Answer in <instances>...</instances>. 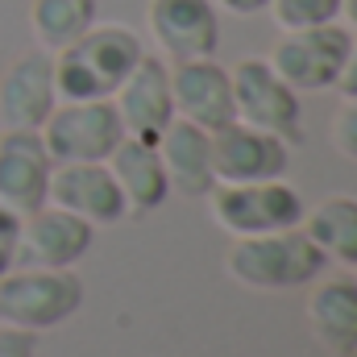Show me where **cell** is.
<instances>
[{
	"mask_svg": "<svg viewBox=\"0 0 357 357\" xmlns=\"http://www.w3.org/2000/svg\"><path fill=\"white\" fill-rule=\"evenodd\" d=\"M142 59V42L125 25H91L71 46L54 50L59 100H112L121 79Z\"/></svg>",
	"mask_w": 357,
	"mask_h": 357,
	"instance_id": "obj_1",
	"label": "cell"
},
{
	"mask_svg": "<svg viewBox=\"0 0 357 357\" xmlns=\"http://www.w3.org/2000/svg\"><path fill=\"white\" fill-rule=\"evenodd\" d=\"M324 254L312 245V237L303 229H278V233H258V237H237L225 270L233 282L254 287V291H291V287H307L312 278H320Z\"/></svg>",
	"mask_w": 357,
	"mask_h": 357,
	"instance_id": "obj_2",
	"label": "cell"
},
{
	"mask_svg": "<svg viewBox=\"0 0 357 357\" xmlns=\"http://www.w3.org/2000/svg\"><path fill=\"white\" fill-rule=\"evenodd\" d=\"M84 303V282L71 270H8L0 278V324L42 333L71 320Z\"/></svg>",
	"mask_w": 357,
	"mask_h": 357,
	"instance_id": "obj_3",
	"label": "cell"
},
{
	"mask_svg": "<svg viewBox=\"0 0 357 357\" xmlns=\"http://www.w3.org/2000/svg\"><path fill=\"white\" fill-rule=\"evenodd\" d=\"M212 199V220L233 233V237H258V233H278V229H299L303 220V199L295 187L282 178H262V183H216L208 191Z\"/></svg>",
	"mask_w": 357,
	"mask_h": 357,
	"instance_id": "obj_4",
	"label": "cell"
},
{
	"mask_svg": "<svg viewBox=\"0 0 357 357\" xmlns=\"http://www.w3.org/2000/svg\"><path fill=\"white\" fill-rule=\"evenodd\" d=\"M38 133L50 162H108L125 137L112 100H63Z\"/></svg>",
	"mask_w": 357,
	"mask_h": 357,
	"instance_id": "obj_5",
	"label": "cell"
},
{
	"mask_svg": "<svg viewBox=\"0 0 357 357\" xmlns=\"http://www.w3.org/2000/svg\"><path fill=\"white\" fill-rule=\"evenodd\" d=\"M345 54H349V29L328 21L312 29H282L266 63L291 91H324L337 88Z\"/></svg>",
	"mask_w": 357,
	"mask_h": 357,
	"instance_id": "obj_6",
	"label": "cell"
},
{
	"mask_svg": "<svg viewBox=\"0 0 357 357\" xmlns=\"http://www.w3.org/2000/svg\"><path fill=\"white\" fill-rule=\"evenodd\" d=\"M229 84H233V112L237 121L274 133L278 142L295 146L303 137V125H299V91H291L270 67L266 59H241L233 71H229Z\"/></svg>",
	"mask_w": 357,
	"mask_h": 357,
	"instance_id": "obj_7",
	"label": "cell"
},
{
	"mask_svg": "<svg viewBox=\"0 0 357 357\" xmlns=\"http://www.w3.org/2000/svg\"><path fill=\"white\" fill-rule=\"evenodd\" d=\"M112 108L121 116V129L142 142H158V133L175 121V100H171V67L154 54H142L133 71L112 91Z\"/></svg>",
	"mask_w": 357,
	"mask_h": 357,
	"instance_id": "obj_8",
	"label": "cell"
},
{
	"mask_svg": "<svg viewBox=\"0 0 357 357\" xmlns=\"http://www.w3.org/2000/svg\"><path fill=\"white\" fill-rule=\"evenodd\" d=\"M50 154L38 129H0V208L29 216L50 195Z\"/></svg>",
	"mask_w": 357,
	"mask_h": 357,
	"instance_id": "obj_9",
	"label": "cell"
},
{
	"mask_svg": "<svg viewBox=\"0 0 357 357\" xmlns=\"http://www.w3.org/2000/svg\"><path fill=\"white\" fill-rule=\"evenodd\" d=\"M291 162L287 142L274 133H262L245 121H229L212 133V175L216 183H262L282 178Z\"/></svg>",
	"mask_w": 357,
	"mask_h": 357,
	"instance_id": "obj_10",
	"label": "cell"
},
{
	"mask_svg": "<svg viewBox=\"0 0 357 357\" xmlns=\"http://www.w3.org/2000/svg\"><path fill=\"white\" fill-rule=\"evenodd\" d=\"M150 38L175 63L183 59H212L220 42V17L212 0H150L146 4Z\"/></svg>",
	"mask_w": 357,
	"mask_h": 357,
	"instance_id": "obj_11",
	"label": "cell"
},
{
	"mask_svg": "<svg viewBox=\"0 0 357 357\" xmlns=\"http://www.w3.org/2000/svg\"><path fill=\"white\" fill-rule=\"evenodd\" d=\"M59 104L54 88V54L50 50H25L4 75H0V129H42L46 116Z\"/></svg>",
	"mask_w": 357,
	"mask_h": 357,
	"instance_id": "obj_12",
	"label": "cell"
},
{
	"mask_svg": "<svg viewBox=\"0 0 357 357\" xmlns=\"http://www.w3.org/2000/svg\"><path fill=\"white\" fill-rule=\"evenodd\" d=\"M46 204L75 212L88 225H116L129 216L125 195L104 162H54Z\"/></svg>",
	"mask_w": 357,
	"mask_h": 357,
	"instance_id": "obj_13",
	"label": "cell"
},
{
	"mask_svg": "<svg viewBox=\"0 0 357 357\" xmlns=\"http://www.w3.org/2000/svg\"><path fill=\"white\" fill-rule=\"evenodd\" d=\"M171 100H175V116L208 129V133L237 121L229 71L216 59H183V63H175L171 67Z\"/></svg>",
	"mask_w": 357,
	"mask_h": 357,
	"instance_id": "obj_14",
	"label": "cell"
},
{
	"mask_svg": "<svg viewBox=\"0 0 357 357\" xmlns=\"http://www.w3.org/2000/svg\"><path fill=\"white\" fill-rule=\"evenodd\" d=\"M91 250V225L79 220L75 212H63L54 204H42L38 212L21 216V250L29 266L46 270H71Z\"/></svg>",
	"mask_w": 357,
	"mask_h": 357,
	"instance_id": "obj_15",
	"label": "cell"
},
{
	"mask_svg": "<svg viewBox=\"0 0 357 357\" xmlns=\"http://www.w3.org/2000/svg\"><path fill=\"white\" fill-rule=\"evenodd\" d=\"M154 150H158V158H162L167 183L175 187L178 195L199 199V195H208V191L216 187V175H212V133H208V129H199V125L175 116V121L158 133Z\"/></svg>",
	"mask_w": 357,
	"mask_h": 357,
	"instance_id": "obj_16",
	"label": "cell"
},
{
	"mask_svg": "<svg viewBox=\"0 0 357 357\" xmlns=\"http://www.w3.org/2000/svg\"><path fill=\"white\" fill-rule=\"evenodd\" d=\"M104 167H108L112 178H116L129 216L154 212V208L171 195V183H167V171H162L158 150H154L150 142H142V137H129V133H125V137L116 142V150L108 154Z\"/></svg>",
	"mask_w": 357,
	"mask_h": 357,
	"instance_id": "obj_17",
	"label": "cell"
},
{
	"mask_svg": "<svg viewBox=\"0 0 357 357\" xmlns=\"http://www.w3.org/2000/svg\"><path fill=\"white\" fill-rule=\"evenodd\" d=\"M307 328L316 341L337 357L357 349V282L354 278H324L307 295Z\"/></svg>",
	"mask_w": 357,
	"mask_h": 357,
	"instance_id": "obj_18",
	"label": "cell"
},
{
	"mask_svg": "<svg viewBox=\"0 0 357 357\" xmlns=\"http://www.w3.org/2000/svg\"><path fill=\"white\" fill-rule=\"evenodd\" d=\"M303 233L324 258L357 266V195H328L312 212H303Z\"/></svg>",
	"mask_w": 357,
	"mask_h": 357,
	"instance_id": "obj_19",
	"label": "cell"
},
{
	"mask_svg": "<svg viewBox=\"0 0 357 357\" xmlns=\"http://www.w3.org/2000/svg\"><path fill=\"white\" fill-rule=\"evenodd\" d=\"M96 21V0H33L29 4V29L42 50H63L71 46L84 29Z\"/></svg>",
	"mask_w": 357,
	"mask_h": 357,
	"instance_id": "obj_20",
	"label": "cell"
},
{
	"mask_svg": "<svg viewBox=\"0 0 357 357\" xmlns=\"http://www.w3.org/2000/svg\"><path fill=\"white\" fill-rule=\"evenodd\" d=\"M266 8L278 29H312L341 17V0H270Z\"/></svg>",
	"mask_w": 357,
	"mask_h": 357,
	"instance_id": "obj_21",
	"label": "cell"
},
{
	"mask_svg": "<svg viewBox=\"0 0 357 357\" xmlns=\"http://www.w3.org/2000/svg\"><path fill=\"white\" fill-rule=\"evenodd\" d=\"M333 146H337V154L357 162V96H345L333 116Z\"/></svg>",
	"mask_w": 357,
	"mask_h": 357,
	"instance_id": "obj_22",
	"label": "cell"
},
{
	"mask_svg": "<svg viewBox=\"0 0 357 357\" xmlns=\"http://www.w3.org/2000/svg\"><path fill=\"white\" fill-rule=\"evenodd\" d=\"M17 250H21V216L8 212V208H0V278L13 270Z\"/></svg>",
	"mask_w": 357,
	"mask_h": 357,
	"instance_id": "obj_23",
	"label": "cell"
},
{
	"mask_svg": "<svg viewBox=\"0 0 357 357\" xmlns=\"http://www.w3.org/2000/svg\"><path fill=\"white\" fill-rule=\"evenodd\" d=\"M0 357H33V333L0 324Z\"/></svg>",
	"mask_w": 357,
	"mask_h": 357,
	"instance_id": "obj_24",
	"label": "cell"
},
{
	"mask_svg": "<svg viewBox=\"0 0 357 357\" xmlns=\"http://www.w3.org/2000/svg\"><path fill=\"white\" fill-rule=\"evenodd\" d=\"M337 88H341V96H357V38H349V54H345Z\"/></svg>",
	"mask_w": 357,
	"mask_h": 357,
	"instance_id": "obj_25",
	"label": "cell"
},
{
	"mask_svg": "<svg viewBox=\"0 0 357 357\" xmlns=\"http://www.w3.org/2000/svg\"><path fill=\"white\" fill-rule=\"evenodd\" d=\"M216 8H225V13H237V17H250V13H262L270 0H212Z\"/></svg>",
	"mask_w": 357,
	"mask_h": 357,
	"instance_id": "obj_26",
	"label": "cell"
},
{
	"mask_svg": "<svg viewBox=\"0 0 357 357\" xmlns=\"http://www.w3.org/2000/svg\"><path fill=\"white\" fill-rule=\"evenodd\" d=\"M341 13H345V21L357 25V0H341Z\"/></svg>",
	"mask_w": 357,
	"mask_h": 357,
	"instance_id": "obj_27",
	"label": "cell"
},
{
	"mask_svg": "<svg viewBox=\"0 0 357 357\" xmlns=\"http://www.w3.org/2000/svg\"><path fill=\"white\" fill-rule=\"evenodd\" d=\"M349 357H357V349H354V354H349Z\"/></svg>",
	"mask_w": 357,
	"mask_h": 357,
	"instance_id": "obj_28",
	"label": "cell"
},
{
	"mask_svg": "<svg viewBox=\"0 0 357 357\" xmlns=\"http://www.w3.org/2000/svg\"><path fill=\"white\" fill-rule=\"evenodd\" d=\"M354 282H357V278H354Z\"/></svg>",
	"mask_w": 357,
	"mask_h": 357,
	"instance_id": "obj_29",
	"label": "cell"
}]
</instances>
